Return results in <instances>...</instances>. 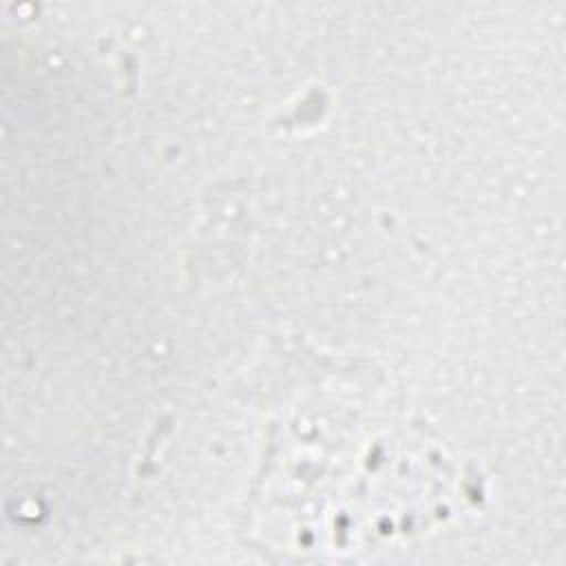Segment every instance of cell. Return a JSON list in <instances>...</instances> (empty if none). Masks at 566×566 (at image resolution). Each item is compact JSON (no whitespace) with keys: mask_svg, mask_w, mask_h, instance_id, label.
<instances>
[{"mask_svg":"<svg viewBox=\"0 0 566 566\" xmlns=\"http://www.w3.org/2000/svg\"><path fill=\"white\" fill-rule=\"evenodd\" d=\"M451 464L367 385H312L281 418L254 493L272 548L318 557L409 546L449 511Z\"/></svg>","mask_w":566,"mask_h":566,"instance_id":"1","label":"cell"}]
</instances>
